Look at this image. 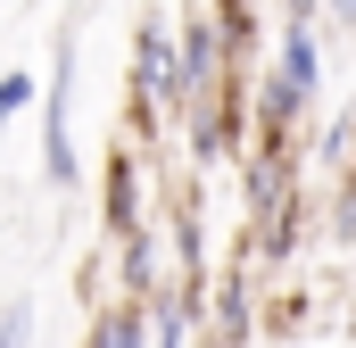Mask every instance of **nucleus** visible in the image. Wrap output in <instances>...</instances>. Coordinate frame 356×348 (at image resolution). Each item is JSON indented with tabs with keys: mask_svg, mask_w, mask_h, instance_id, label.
<instances>
[{
	"mask_svg": "<svg viewBox=\"0 0 356 348\" xmlns=\"http://www.w3.org/2000/svg\"><path fill=\"white\" fill-rule=\"evenodd\" d=\"M175 50H182V108H191V100H207V91H224L232 75H241L207 8H191V17H175Z\"/></svg>",
	"mask_w": 356,
	"mask_h": 348,
	"instance_id": "nucleus-5",
	"label": "nucleus"
},
{
	"mask_svg": "<svg viewBox=\"0 0 356 348\" xmlns=\"http://www.w3.org/2000/svg\"><path fill=\"white\" fill-rule=\"evenodd\" d=\"M266 67L298 91V100H323V33H315V25H282Z\"/></svg>",
	"mask_w": 356,
	"mask_h": 348,
	"instance_id": "nucleus-7",
	"label": "nucleus"
},
{
	"mask_svg": "<svg viewBox=\"0 0 356 348\" xmlns=\"http://www.w3.org/2000/svg\"><path fill=\"white\" fill-rule=\"evenodd\" d=\"M75 33H58V58H50V84H42V182L50 191H75L83 182V150H75Z\"/></svg>",
	"mask_w": 356,
	"mask_h": 348,
	"instance_id": "nucleus-2",
	"label": "nucleus"
},
{
	"mask_svg": "<svg viewBox=\"0 0 356 348\" xmlns=\"http://www.w3.org/2000/svg\"><path fill=\"white\" fill-rule=\"evenodd\" d=\"M199 340H216V348H257L266 340V290H257V274L241 258L216 265V282L199 299Z\"/></svg>",
	"mask_w": 356,
	"mask_h": 348,
	"instance_id": "nucleus-3",
	"label": "nucleus"
},
{
	"mask_svg": "<svg viewBox=\"0 0 356 348\" xmlns=\"http://www.w3.org/2000/svg\"><path fill=\"white\" fill-rule=\"evenodd\" d=\"M199 8L216 17V33H224L232 67L249 75V67H257V50H266V17H257V0H199Z\"/></svg>",
	"mask_w": 356,
	"mask_h": 348,
	"instance_id": "nucleus-8",
	"label": "nucleus"
},
{
	"mask_svg": "<svg viewBox=\"0 0 356 348\" xmlns=\"http://www.w3.org/2000/svg\"><path fill=\"white\" fill-rule=\"evenodd\" d=\"M124 141L133 150H158L166 141V125L182 116V50H175V17L166 8H149L141 25H133V75H124Z\"/></svg>",
	"mask_w": 356,
	"mask_h": 348,
	"instance_id": "nucleus-1",
	"label": "nucleus"
},
{
	"mask_svg": "<svg viewBox=\"0 0 356 348\" xmlns=\"http://www.w3.org/2000/svg\"><path fill=\"white\" fill-rule=\"evenodd\" d=\"M323 17H332L340 33H356V0H323Z\"/></svg>",
	"mask_w": 356,
	"mask_h": 348,
	"instance_id": "nucleus-14",
	"label": "nucleus"
},
{
	"mask_svg": "<svg viewBox=\"0 0 356 348\" xmlns=\"http://www.w3.org/2000/svg\"><path fill=\"white\" fill-rule=\"evenodd\" d=\"M141 224H149V158L133 141H108V158H99V241L116 249Z\"/></svg>",
	"mask_w": 356,
	"mask_h": 348,
	"instance_id": "nucleus-4",
	"label": "nucleus"
},
{
	"mask_svg": "<svg viewBox=\"0 0 356 348\" xmlns=\"http://www.w3.org/2000/svg\"><path fill=\"white\" fill-rule=\"evenodd\" d=\"M315 299H323V290H307V282L273 290V299H266V340L298 348V332H315V324H323V307H315Z\"/></svg>",
	"mask_w": 356,
	"mask_h": 348,
	"instance_id": "nucleus-9",
	"label": "nucleus"
},
{
	"mask_svg": "<svg viewBox=\"0 0 356 348\" xmlns=\"http://www.w3.org/2000/svg\"><path fill=\"white\" fill-rule=\"evenodd\" d=\"M340 332H356V299H348V307H340Z\"/></svg>",
	"mask_w": 356,
	"mask_h": 348,
	"instance_id": "nucleus-16",
	"label": "nucleus"
},
{
	"mask_svg": "<svg viewBox=\"0 0 356 348\" xmlns=\"http://www.w3.org/2000/svg\"><path fill=\"white\" fill-rule=\"evenodd\" d=\"M257 348H282V340H257Z\"/></svg>",
	"mask_w": 356,
	"mask_h": 348,
	"instance_id": "nucleus-17",
	"label": "nucleus"
},
{
	"mask_svg": "<svg viewBox=\"0 0 356 348\" xmlns=\"http://www.w3.org/2000/svg\"><path fill=\"white\" fill-rule=\"evenodd\" d=\"M290 191H307V166H298V150H249L241 158V224H257L266 207H282Z\"/></svg>",
	"mask_w": 356,
	"mask_h": 348,
	"instance_id": "nucleus-6",
	"label": "nucleus"
},
{
	"mask_svg": "<svg viewBox=\"0 0 356 348\" xmlns=\"http://www.w3.org/2000/svg\"><path fill=\"white\" fill-rule=\"evenodd\" d=\"M348 174H356V108H348Z\"/></svg>",
	"mask_w": 356,
	"mask_h": 348,
	"instance_id": "nucleus-15",
	"label": "nucleus"
},
{
	"mask_svg": "<svg viewBox=\"0 0 356 348\" xmlns=\"http://www.w3.org/2000/svg\"><path fill=\"white\" fill-rule=\"evenodd\" d=\"M33 100H42V91H33V75H25V67H8V75H0V133H8Z\"/></svg>",
	"mask_w": 356,
	"mask_h": 348,
	"instance_id": "nucleus-11",
	"label": "nucleus"
},
{
	"mask_svg": "<svg viewBox=\"0 0 356 348\" xmlns=\"http://www.w3.org/2000/svg\"><path fill=\"white\" fill-rule=\"evenodd\" d=\"M0 348H33V299H8L0 307Z\"/></svg>",
	"mask_w": 356,
	"mask_h": 348,
	"instance_id": "nucleus-12",
	"label": "nucleus"
},
{
	"mask_svg": "<svg viewBox=\"0 0 356 348\" xmlns=\"http://www.w3.org/2000/svg\"><path fill=\"white\" fill-rule=\"evenodd\" d=\"M199 348H216V340H199Z\"/></svg>",
	"mask_w": 356,
	"mask_h": 348,
	"instance_id": "nucleus-18",
	"label": "nucleus"
},
{
	"mask_svg": "<svg viewBox=\"0 0 356 348\" xmlns=\"http://www.w3.org/2000/svg\"><path fill=\"white\" fill-rule=\"evenodd\" d=\"M273 8H282V25H315L323 17V0H273Z\"/></svg>",
	"mask_w": 356,
	"mask_h": 348,
	"instance_id": "nucleus-13",
	"label": "nucleus"
},
{
	"mask_svg": "<svg viewBox=\"0 0 356 348\" xmlns=\"http://www.w3.org/2000/svg\"><path fill=\"white\" fill-rule=\"evenodd\" d=\"M315 216H323V241H332V249H356V174H340V182L315 199Z\"/></svg>",
	"mask_w": 356,
	"mask_h": 348,
	"instance_id": "nucleus-10",
	"label": "nucleus"
}]
</instances>
